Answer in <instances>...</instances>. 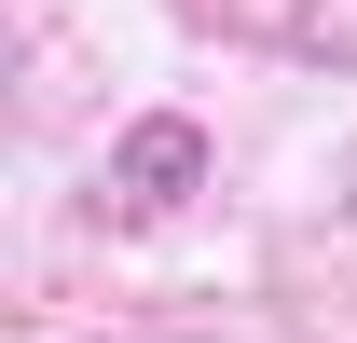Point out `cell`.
Segmentation results:
<instances>
[{
	"mask_svg": "<svg viewBox=\"0 0 357 343\" xmlns=\"http://www.w3.org/2000/svg\"><path fill=\"white\" fill-rule=\"evenodd\" d=\"M206 178V124H178V110H151V124L110 151V220H165L178 192Z\"/></svg>",
	"mask_w": 357,
	"mask_h": 343,
	"instance_id": "6da1fadb",
	"label": "cell"
}]
</instances>
